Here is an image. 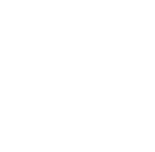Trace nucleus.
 I'll list each match as a JSON object with an SVG mask.
<instances>
[]
</instances>
